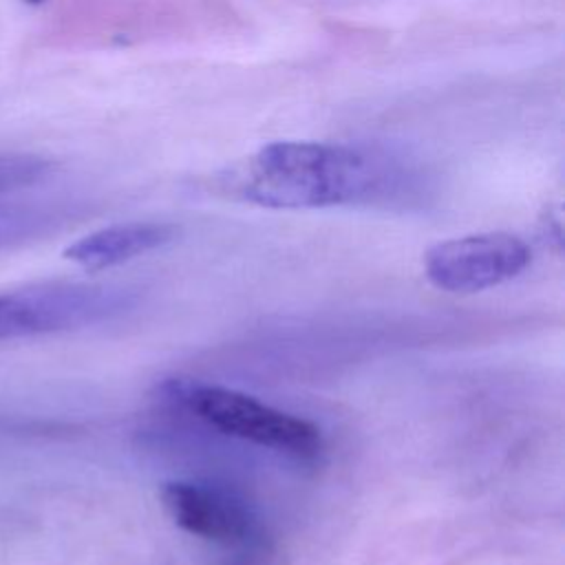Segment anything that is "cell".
<instances>
[{
  "instance_id": "6",
  "label": "cell",
  "mask_w": 565,
  "mask_h": 565,
  "mask_svg": "<svg viewBox=\"0 0 565 565\" xmlns=\"http://www.w3.org/2000/svg\"><path fill=\"white\" fill-rule=\"evenodd\" d=\"M174 236L177 227L168 223H117L77 238L64 249V258L86 271H102L163 247Z\"/></svg>"
},
{
  "instance_id": "7",
  "label": "cell",
  "mask_w": 565,
  "mask_h": 565,
  "mask_svg": "<svg viewBox=\"0 0 565 565\" xmlns=\"http://www.w3.org/2000/svg\"><path fill=\"white\" fill-rule=\"evenodd\" d=\"M38 225V214L18 203H0V247L26 236Z\"/></svg>"
},
{
  "instance_id": "5",
  "label": "cell",
  "mask_w": 565,
  "mask_h": 565,
  "mask_svg": "<svg viewBox=\"0 0 565 565\" xmlns=\"http://www.w3.org/2000/svg\"><path fill=\"white\" fill-rule=\"evenodd\" d=\"M161 505L188 534L225 545L249 547L258 539V521L234 494L196 481L163 483Z\"/></svg>"
},
{
  "instance_id": "8",
  "label": "cell",
  "mask_w": 565,
  "mask_h": 565,
  "mask_svg": "<svg viewBox=\"0 0 565 565\" xmlns=\"http://www.w3.org/2000/svg\"><path fill=\"white\" fill-rule=\"evenodd\" d=\"M24 2H29V4H40V2H44V0H24Z\"/></svg>"
},
{
  "instance_id": "2",
  "label": "cell",
  "mask_w": 565,
  "mask_h": 565,
  "mask_svg": "<svg viewBox=\"0 0 565 565\" xmlns=\"http://www.w3.org/2000/svg\"><path fill=\"white\" fill-rule=\"evenodd\" d=\"M172 395L223 435L305 461L316 459L322 450V435L316 424L278 411L247 393L216 384L181 382L172 384Z\"/></svg>"
},
{
  "instance_id": "4",
  "label": "cell",
  "mask_w": 565,
  "mask_h": 565,
  "mask_svg": "<svg viewBox=\"0 0 565 565\" xmlns=\"http://www.w3.org/2000/svg\"><path fill=\"white\" fill-rule=\"evenodd\" d=\"M530 247L514 234L486 232L433 245L424 256L426 278L450 294H475L519 276Z\"/></svg>"
},
{
  "instance_id": "3",
  "label": "cell",
  "mask_w": 565,
  "mask_h": 565,
  "mask_svg": "<svg viewBox=\"0 0 565 565\" xmlns=\"http://www.w3.org/2000/svg\"><path fill=\"white\" fill-rule=\"evenodd\" d=\"M130 289L104 282H46L0 291V340L88 327L128 309Z\"/></svg>"
},
{
  "instance_id": "1",
  "label": "cell",
  "mask_w": 565,
  "mask_h": 565,
  "mask_svg": "<svg viewBox=\"0 0 565 565\" xmlns=\"http://www.w3.org/2000/svg\"><path fill=\"white\" fill-rule=\"evenodd\" d=\"M395 179L384 159L342 143L274 141L232 172L230 190L276 210H309L366 201Z\"/></svg>"
}]
</instances>
